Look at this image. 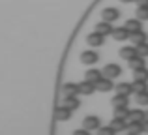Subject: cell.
I'll return each mask as SVG.
<instances>
[{"instance_id": "27", "label": "cell", "mask_w": 148, "mask_h": 135, "mask_svg": "<svg viewBox=\"0 0 148 135\" xmlns=\"http://www.w3.org/2000/svg\"><path fill=\"white\" fill-rule=\"evenodd\" d=\"M137 17L141 21H148V6H139L137 8Z\"/></svg>"}, {"instance_id": "12", "label": "cell", "mask_w": 148, "mask_h": 135, "mask_svg": "<svg viewBox=\"0 0 148 135\" xmlns=\"http://www.w3.org/2000/svg\"><path fill=\"white\" fill-rule=\"evenodd\" d=\"M62 105H66L68 109H71V111H77V109H79V105H81V101L77 99V96H64Z\"/></svg>"}, {"instance_id": "26", "label": "cell", "mask_w": 148, "mask_h": 135, "mask_svg": "<svg viewBox=\"0 0 148 135\" xmlns=\"http://www.w3.org/2000/svg\"><path fill=\"white\" fill-rule=\"evenodd\" d=\"M137 103L139 105H148V90L137 92Z\"/></svg>"}, {"instance_id": "8", "label": "cell", "mask_w": 148, "mask_h": 135, "mask_svg": "<svg viewBox=\"0 0 148 135\" xmlns=\"http://www.w3.org/2000/svg\"><path fill=\"white\" fill-rule=\"evenodd\" d=\"M62 94L64 96H77V94H81V88L75 83H64L62 84Z\"/></svg>"}, {"instance_id": "32", "label": "cell", "mask_w": 148, "mask_h": 135, "mask_svg": "<svg viewBox=\"0 0 148 135\" xmlns=\"http://www.w3.org/2000/svg\"><path fill=\"white\" fill-rule=\"evenodd\" d=\"M146 116H148V111H146Z\"/></svg>"}, {"instance_id": "4", "label": "cell", "mask_w": 148, "mask_h": 135, "mask_svg": "<svg viewBox=\"0 0 148 135\" xmlns=\"http://www.w3.org/2000/svg\"><path fill=\"white\" fill-rule=\"evenodd\" d=\"M112 77H107V75H103L101 79L96 83V88H98L99 92H109V90H112Z\"/></svg>"}, {"instance_id": "29", "label": "cell", "mask_w": 148, "mask_h": 135, "mask_svg": "<svg viewBox=\"0 0 148 135\" xmlns=\"http://www.w3.org/2000/svg\"><path fill=\"white\" fill-rule=\"evenodd\" d=\"M98 132H99L101 135H112V133H114V132H116V128H114V126H112V124H111V126H107V128H99V130H98Z\"/></svg>"}, {"instance_id": "1", "label": "cell", "mask_w": 148, "mask_h": 135, "mask_svg": "<svg viewBox=\"0 0 148 135\" xmlns=\"http://www.w3.org/2000/svg\"><path fill=\"white\" fill-rule=\"evenodd\" d=\"M71 109H68L66 105H58L56 109H54V120H60V122H66L71 118Z\"/></svg>"}, {"instance_id": "11", "label": "cell", "mask_w": 148, "mask_h": 135, "mask_svg": "<svg viewBox=\"0 0 148 135\" xmlns=\"http://www.w3.org/2000/svg\"><path fill=\"white\" fill-rule=\"evenodd\" d=\"M79 88H81V94H86V96H90V94H94L98 88H96V83H92V81H88V79H84L83 83H79Z\"/></svg>"}, {"instance_id": "6", "label": "cell", "mask_w": 148, "mask_h": 135, "mask_svg": "<svg viewBox=\"0 0 148 135\" xmlns=\"http://www.w3.org/2000/svg\"><path fill=\"white\" fill-rule=\"evenodd\" d=\"M103 34H99L98 30H94L92 34H88L86 36V41H88V45H92V47H99V45H103Z\"/></svg>"}, {"instance_id": "16", "label": "cell", "mask_w": 148, "mask_h": 135, "mask_svg": "<svg viewBox=\"0 0 148 135\" xmlns=\"http://www.w3.org/2000/svg\"><path fill=\"white\" fill-rule=\"evenodd\" d=\"M112 126L116 128V132H122V130H127L130 122H127L126 116H114V120H112Z\"/></svg>"}, {"instance_id": "5", "label": "cell", "mask_w": 148, "mask_h": 135, "mask_svg": "<svg viewBox=\"0 0 148 135\" xmlns=\"http://www.w3.org/2000/svg\"><path fill=\"white\" fill-rule=\"evenodd\" d=\"M139 51H137V45H126V47L120 49V56L124 60H131L133 56H137Z\"/></svg>"}, {"instance_id": "24", "label": "cell", "mask_w": 148, "mask_h": 135, "mask_svg": "<svg viewBox=\"0 0 148 135\" xmlns=\"http://www.w3.org/2000/svg\"><path fill=\"white\" fill-rule=\"evenodd\" d=\"M112 105H127V96L116 92V96L112 98Z\"/></svg>"}, {"instance_id": "22", "label": "cell", "mask_w": 148, "mask_h": 135, "mask_svg": "<svg viewBox=\"0 0 148 135\" xmlns=\"http://www.w3.org/2000/svg\"><path fill=\"white\" fill-rule=\"evenodd\" d=\"M148 81H139V79H135L133 81V90H135V94L137 92H143V90H148Z\"/></svg>"}, {"instance_id": "25", "label": "cell", "mask_w": 148, "mask_h": 135, "mask_svg": "<svg viewBox=\"0 0 148 135\" xmlns=\"http://www.w3.org/2000/svg\"><path fill=\"white\" fill-rule=\"evenodd\" d=\"M135 79H139V81H148V69H146V66L145 68H141V69H135Z\"/></svg>"}, {"instance_id": "7", "label": "cell", "mask_w": 148, "mask_h": 135, "mask_svg": "<svg viewBox=\"0 0 148 135\" xmlns=\"http://www.w3.org/2000/svg\"><path fill=\"white\" fill-rule=\"evenodd\" d=\"M103 73L107 77H112V79H116V77L122 75V68L118 66V64H107V66L103 68Z\"/></svg>"}, {"instance_id": "18", "label": "cell", "mask_w": 148, "mask_h": 135, "mask_svg": "<svg viewBox=\"0 0 148 135\" xmlns=\"http://www.w3.org/2000/svg\"><path fill=\"white\" fill-rule=\"evenodd\" d=\"M116 92L118 94H126V96H130V94H133V83H120V84H116Z\"/></svg>"}, {"instance_id": "17", "label": "cell", "mask_w": 148, "mask_h": 135, "mask_svg": "<svg viewBox=\"0 0 148 135\" xmlns=\"http://www.w3.org/2000/svg\"><path fill=\"white\" fill-rule=\"evenodd\" d=\"M103 75H105V73H103V71H99V69H88V71L84 73V79L92 81V83H98V81H99Z\"/></svg>"}, {"instance_id": "30", "label": "cell", "mask_w": 148, "mask_h": 135, "mask_svg": "<svg viewBox=\"0 0 148 135\" xmlns=\"http://www.w3.org/2000/svg\"><path fill=\"white\" fill-rule=\"evenodd\" d=\"M137 6H148V0H135Z\"/></svg>"}, {"instance_id": "3", "label": "cell", "mask_w": 148, "mask_h": 135, "mask_svg": "<svg viewBox=\"0 0 148 135\" xmlns=\"http://www.w3.org/2000/svg\"><path fill=\"white\" fill-rule=\"evenodd\" d=\"M98 60H99V55L96 51H92V49H90V51H83V53H81V62H83V64L92 66V64H96Z\"/></svg>"}, {"instance_id": "2", "label": "cell", "mask_w": 148, "mask_h": 135, "mask_svg": "<svg viewBox=\"0 0 148 135\" xmlns=\"http://www.w3.org/2000/svg\"><path fill=\"white\" fill-rule=\"evenodd\" d=\"M111 36L114 38L116 41H126V40H130L131 30L127 28L126 25H124V26H118V28H114V30H112V34H111Z\"/></svg>"}, {"instance_id": "31", "label": "cell", "mask_w": 148, "mask_h": 135, "mask_svg": "<svg viewBox=\"0 0 148 135\" xmlns=\"http://www.w3.org/2000/svg\"><path fill=\"white\" fill-rule=\"evenodd\" d=\"M120 2H133V0H120Z\"/></svg>"}, {"instance_id": "19", "label": "cell", "mask_w": 148, "mask_h": 135, "mask_svg": "<svg viewBox=\"0 0 148 135\" xmlns=\"http://www.w3.org/2000/svg\"><path fill=\"white\" fill-rule=\"evenodd\" d=\"M130 62V68L133 69H141V68H145V56H141V55H137V56H133L131 60H127Z\"/></svg>"}, {"instance_id": "13", "label": "cell", "mask_w": 148, "mask_h": 135, "mask_svg": "<svg viewBox=\"0 0 148 135\" xmlns=\"http://www.w3.org/2000/svg\"><path fill=\"white\" fill-rule=\"evenodd\" d=\"M99 116H94V114H92V116H86L84 118V128L88 130V132H92V130H99Z\"/></svg>"}, {"instance_id": "28", "label": "cell", "mask_w": 148, "mask_h": 135, "mask_svg": "<svg viewBox=\"0 0 148 135\" xmlns=\"http://www.w3.org/2000/svg\"><path fill=\"white\" fill-rule=\"evenodd\" d=\"M137 51L141 56H148V41H145V43H139L137 45Z\"/></svg>"}, {"instance_id": "21", "label": "cell", "mask_w": 148, "mask_h": 135, "mask_svg": "<svg viewBox=\"0 0 148 135\" xmlns=\"http://www.w3.org/2000/svg\"><path fill=\"white\" fill-rule=\"evenodd\" d=\"M126 26L131 30V32H137V30H143V21L141 19H130V21H126Z\"/></svg>"}, {"instance_id": "15", "label": "cell", "mask_w": 148, "mask_h": 135, "mask_svg": "<svg viewBox=\"0 0 148 135\" xmlns=\"http://www.w3.org/2000/svg\"><path fill=\"white\" fill-rule=\"evenodd\" d=\"M130 40H131V43H133V45H139V43H145L148 38H146L145 30H137V32H131Z\"/></svg>"}, {"instance_id": "10", "label": "cell", "mask_w": 148, "mask_h": 135, "mask_svg": "<svg viewBox=\"0 0 148 135\" xmlns=\"http://www.w3.org/2000/svg\"><path fill=\"white\" fill-rule=\"evenodd\" d=\"M101 17H103L105 21H109V23H114L116 19L120 17V11L116 10V8H105L103 13H101Z\"/></svg>"}, {"instance_id": "20", "label": "cell", "mask_w": 148, "mask_h": 135, "mask_svg": "<svg viewBox=\"0 0 148 135\" xmlns=\"http://www.w3.org/2000/svg\"><path fill=\"white\" fill-rule=\"evenodd\" d=\"M127 132L130 133H143V132H146V128H145V122H130V126H127Z\"/></svg>"}, {"instance_id": "23", "label": "cell", "mask_w": 148, "mask_h": 135, "mask_svg": "<svg viewBox=\"0 0 148 135\" xmlns=\"http://www.w3.org/2000/svg\"><path fill=\"white\" fill-rule=\"evenodd\" d=\"M130 114V109H127V105H114V116H126Z\"/></svg>"}, {"instance_id": "9", "label": "cell", "mask_w": 148, "mask_h": 135, "mask_svg": "<svg viewBox=\"0 0 148 135\" xmlns=\"http://www.w3.org/2000/svg\"><path fill=\"white\" fill-rule=\"evenodd\" d=\"M146 118H148L146 113L141 111V109H133V111H130V114H127V122H145Z\"/></svg>"}, {"instance_id": "14", "label": "cell", "mask_w": 148, "mask_h": 135, "mask_svg": "<svg viewBox=\"0 0 148 135\" xmlns=\"http://www.w3.org/2000/svg\"><path fill=\"white\" fill-rule=\"evenodd\" d=\"M96 30H98L99 34H103V36H109V34H112V30H114V28H112V25L109 21H105V19H103L101 23L96 25Z\"/></svg>"}]
</instances>
